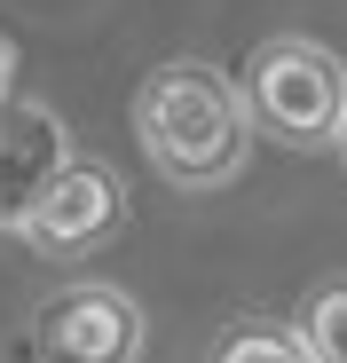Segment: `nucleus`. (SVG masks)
<instances>
[{"label":"nucleus","mask_w":347,"mask_h":363,"mask_svg":"<svg viewBox=\"0 0 347 363\" xmlns=\"http://www.w3.org/2000/svg\"><path fill=\"white\" fill-rule=\"evenodd\" d=\"M135 135H142V158L174 190H221L245 166L253 118H245V95L213 64H166L135 95Z\"/></svg>","instance_id":"f257e3e1"},{"label":"nucleus","mask_w":347,"mask_h":363,"mask_svg":"<svg viewBox=\"0 0 347 363\" xmlns=\"http://www.w3.org/2000/svg\"><path fill=\"white\" fill-rule=\"evenodd\" d=\"M245 118L284 150H331L347 135V64L316 40H268L245 64Z\"/></svg>","instance_id":"f03ea898"},{"label":"nucleus","mask_w":347,"mask_h":363,"mask_svg":"<svg viewBox=\"0 0 347 363\" xmlns=\"http://www.w3.org/2000/svg\"><path fill=\"white\" fill-rule=\"evenodd\" d=\"M119 221H127V182L103 158H64V174L24 213V245L47 253V261H87L119 237Z\"/></svg>","instance_id":"7ed1b4c3"},{"label":"nucleus","mask_w":347,"mask_h":363,"mask_svg":"<svg viewBox=\"0 0 347 363\" xmlns=\"http://www.w3.org/2000/svg\"><path fill=\"white\" fill-rule=\"evenodd\" d=\"M40 363H135L142 355V308L119 284H64L32 316Z\"/></svg>","instance_id":"20e7f679"},{"label":"nucleus","mask_w":347,"mask_h":363,"mask_svg":"<svg viewBox=\"0 0 347 363\" xmlns=\"http://www.w3.org/2000/svg\"><path fill=\"white\" fill-rule=\"evenodd\" d=\"M72 143H64V118L47 103H8L0 111V229H24L32 198L64 174Z\"/></svg>","instance_id":"39448f33"},{"label":"nucleus","mask_w":347,"mask_h":363,"mask_svg":"<svg viewBox=\"0 0 347 363\" xmlns=\"http://www.w3.org/2000/svg\"><path fill=\"white\" fill-rule=\"evenodd\" d=\"M213 363H316V355H308V332H300V324H261V316H245V324L221 332Z\"/></svg>","instance_id":"423d86ee"},{"label":"nucleus","mask_w":347,"mask_h":363,"mask_svg":"<svg viewBox=\"0 0 347 363\" xmlns=\"http://www.w3.org/2000/svg\"><path fill=\"white\" fill-rule=\"evenodd\" d=\"M300 332H308V355H316V363H347V284H324V292L308 300Z\"/></svg>","instance_id":"0eeeda50"},{"label":"nucleus","mask_w":347,"mask_h":363,"mask_svg":"<svg viewBox=\"0 0 347 363\" xmlns=\"http://www.w3.org/2000/svg\"><path fill=\"white\" fill-rule=\"evenodd\" d=\"M8 103H16V40L0 32V111H8Z\"/></svg>","instance_id":"6e6552de"},{"label":"nucleus","mask_w":347,"mask_h":363,"mask_svg":"<svg viewBox=\"0 0 347 363\" xmlns=\"http://www.w3.org/2000/svg\"><path fill=\"white\" fill-rule=\"evenodd\" d=\"M339 150H347V135H339Z\"/></svg>","instance_id":"1a4fd4ad"}]
</instances>
